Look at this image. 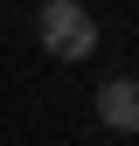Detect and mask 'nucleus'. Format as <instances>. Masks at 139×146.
Masks as SVG:
<instances>
[{"mask_svg":"<svg viewBox=\"0 0 139 146\" xmlns=\"http://www.w3.org/2000/svg\"><path fill=\"white\" fill-rule=\"evenodd\" d=\"M35 35H42V56L83 63V56L97 49V14L83 7V0H49V7L35 14Z\"/></svg>","mask_w":139,"mask_h":146,"instance_id":"nucleus-1","label":"nucleus"},{"mask_svg":"<svg viewBox=\"0 0 139 146\" xmlns=\"http://www.w3.org/2000/svg\"><path fill=\"white\" fill-rule=\"evenodd\" d=\"M97 125L104 132H139V77H104L97 84Z\"/></svg>","mask_w":139,"mask_h":146,"instance_id":"nucleus-2","label":"nucleus"}]
</instances>
